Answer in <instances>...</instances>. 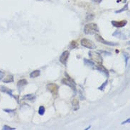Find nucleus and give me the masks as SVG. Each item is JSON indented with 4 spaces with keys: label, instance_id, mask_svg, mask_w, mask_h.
Masks as SVG:
<instances>
[{
    "label": "nucleus",
    "instance_id": "nucleus-1",
    "mask_svg": "<svg viewBox=\"0 0 130 130\" xmlns=\"http://www.w3.org/2000/svg\"><path fill=\"white\" fill-rule=\"evenodd\" d=\"M84 33L87 35H93V34H96L97 33L99 32V29L98 26L96 24H86L84 27Z\"/></svg>",
    "mask_w": 130,
    "mask_h": 130
},
{
    "label": "nucleus",
    "instance_id": "nucleus-18",
    "mask_svg": "<svg viewBox=\"0 0 130 130\" xmlns=\"http://www.w3.org/2000/svg\"><path fill=\"white\" fill-rule=\"evenodd\" d=\"M78 43H77L75 41H71V42H70L69 47H70V49H74V48H77V47H78Z\"/></svg>",
    "mask_w": 130,
    "mask_h": 130
},
{
    "label": "nucleus",
    "instance_id": "nucleus-23",
    "mask_svg": "<svg viewBox=\"0 0 130 130\" xmlns=\"http://www.w3.org/2000/svg\"><path fill=\"white\" fill-rule=\"evenodd\" d=\"M94 18H95V15H94V14H88V16L86 17V19H87V21H91V20H92Z\"/></svg>",
    "mask_w": 130,
    "mask_h": 130
},
{
    "label": "nucleus",
    "instance_id": "nucleus-29",
    "mask_svg": "<svg viewBox=\"0 0 130 130\" xmlns=\"http://www.w3.org/2000/svg\"><path fill=\"white\" fill-rule=\"evenodd\" d=\"M90 127H91V126H88L87 128H86V129H85V130H87V129H90Z\"/></svg>",
    "mask_w": 130,
    "mask_h": 130
},
{
    "label": "nucleus",
    "instance_id": "nucleus-13",
    "mask_svg": "<svg viewBox=\"0 0 130 130\" xmlns=\"http://www.w3.org/2000/svg\"><path fill=\"white\" fill-rule=\"evenodd\" d=\"M112 36H116V37H117V38L122 39H126V36H125V35H124V34L120 31H116L114 33H113Z\"/></svg>",
    "mask_w": 130,
    "mask_h": 130
},
{
    "label": "nucleus",
    "instance_id": "nucleus-16",
    "mask_svg": "<svg viewBox=\"0 0 130 130\" xmlns=\"http://www.w3.org/2000/svg\"><path fill=\"white\" fill-rule=\"evenodd\" d=\"M36 99V95L34 94H28L23 97V100H34Z\"/></svg>",
    "mask_w": 130,
    "mask_h": 130
},
{
    "label": "nucleus",
    "instance_id": "nucleus-30",
    "mask_svg": "<svg viewBox=\"0 0 130 130\" xmlns=\"http://www.w3.org/2000/svg\"><path fill=\"white\" fill-rule=\"evenodd\" d=\"M39 1H41V0H39Z\"/></svg>",
    "mask_w": 130,
    "mask_h": 130
},
{
    "label": "nucleus",
    "instance_id": "nucleus-17",
    "mask_svg": "<svg viewBox=\"0 0 130 130\" xmlns=\"http://www.w3.org/2000/svg\"><path fill=\"white\" fill-rule=\"evenodd\" d=\"M40 75H41V71L39 70H34L33 72H31L30 73V77L32 78H35L39 77Z\"/></svg>",
    "mask_w": 130,
    "mask_h": 130
},
{
    "label": "nucleus",
    "instance_id": "nucleus-6",
    "mask_svg": "<svg viewBox=\"0 0 130 130\" xmlns=\"http://www.w3.org/2000/svg\"><path fill=\"white\" fill-rule=\"evenodd\" d=\"M95 39L102 43V44H104V45H107V46H117L118 43H114V42H109V41H105L101 36H100L99 34H95Z\"/></svg>",
    "mask_w": 130,
    "mask_h": 130
},
{
    "label": "nucleus",
    "instance_id": "nucleus-10",
    "mask_svg": "<svg viewBox=\"0 0 130 130\" xmlns=\"http://www.w3.org/2000/svg\"><path fill=\"white\" fill-rule=\"evenodd\" d=\"M26 85H27V80H24V79H22V80H20L18 81V82H17V87L19 88V91H22Z\"/></svg>",
    "mask_w": 130,
    "mask_h": 130
},
{
    "label": "nucleus",
    "instance_id": "nucleus-15",
    "mask_svg": "<svg viewBox=\"0 0 130 130\" xmlns=\"http://www.w3.org/2000/svg\"><path fill=\"white\" fill-rule=\"evenodd\" d=\"M3 82L5 83H9V82H14V77L12 75H9L7 77H5L3 79Z\"/></svg>",
    "mask_w": 130,
    "mask_h": 130
},
{
    "label": "nucleus",
    "instance_id": "nucleus-24",
    "mask_svg": "<svg viewBox=\"0 0 130 130\" xmlns=\"http://www.w3.org/2000/svg\"><path fill=\"white\" fill-rule=\"evenodd\" d=\"M4 76V73H3L2 71H1V70H0V80H2V79H3Z\"/></svg>",
    "mask_w": 130,
    "mask_h": 130
},
{
    "label": "nucleus",
    "instance_id": "nucleus-8",
    "mask_svg": "<svg viewBox=\"0 0 130 130\" xmlns=\"http://www.w3.org/2000/svg\"><path fill=\"white\" fill-rule=\"evenodd\" d=\"M112 24L113 26L117 27V28H122L125 26L127 24V22L126 20H122V21H112Z\"/></svg>",
    "mask_w": 130,
    "mask_h": 130
},
{
    "label": "nucleus",
    "instance_id": "nucleus-11",
    "mask_svg": "<svg viewBox=\"0 0 130 130\" xmlns=\"http://www.w3.org/2000/svg\"><path fill=\"white\" fill-rule=\"evenodd\" d=\"M72 107H73V109L74 111H77L79 109V107H80L79 101L77 98H73L72 100Z\"/></svg>",
    "mask_w": 130,
    "mask_h": 130
},
{
    "label": "nucleus",
    "instance_id": "nucleus-3",
    "mask_svg": "<svg viewBox=\"0 0 130 130\" xmlns=\"http://www.w3.org/2000/svg\"><path fill=\"white\" fill-rule=\"evenodd\" d=\"M89 56L91 59V61L96 62L98 64H102V58L100 54H99L97 52H94V51H90L88 53Z\"/></svg>",
    "mask_w": 130,
    "mask_h": 130
},
{
    "label": "nucleus",
    "instance_id": "nucleus-28",
    "mask_svg": "<svg viewBox=\"0 0 130 130\" xmlns=\"http://www.w3.org/2000/svg\"><path fill=\"white\" fill-rule=\"evenodd\" d=\"M129 121H130V119L129 118V119H126L125 121H123V122L121 123V124H126V123H129Z\"/></svg>",
    "mask_w": 130,
    "mask_h": 130
},
{
    "label": "nucleus",
    "instance_id": "nucleus-22",
    "mask_svg": "<svg viewBox=\"0 0 130 130\" xmlns=\"http://www.w3.org/2000/svg\"><path fill=\"white\" fill-rule=\"evenodd\" d=\"M2 129H4V130H14V129H16L15 128H13V127H10V126H7V125H4V126H3V128H2Z\"/></svg>",
    "mask_w": 130,
    "mask_h": 130
},
{
    "label": "nucleus",
    "instance_id": "nucleus-25",
    "mask_svg": "<svg viewBox=\"0 0 130 130\" xmlns=\"http://www.w3.org/2000/svg\"><path fill=\"white\" fill-rule=\"evenodd\" d=\"M124 57H125V61H126V65H127V60L129 59V55H126V53H124Z\"/></svg>",
    "mask_w": 130,
    "mask_h": 130
},
{
    "label": "nucleus",
    "instance_id": "nucleus-26",
    "mask_svg": "<svg viewBox=\"0 0 130 130\" xmlns=\"http://www.w3.org/2000/svg\"><path fill=\"white\" fill-rule=\"evenodd\" d=\"M4 112H12L14 111V109H4Z\"/></svg>",
    "mask_w": 130,
    "mask_h": 130
},
{
    "label": "nucleus",
    "instance_id": "nucleus-9",
    "mask_svg": "<svg viewBox=\"0 0 130 130\" xmlns=\"http://www.w3.org/2000/svg\"><path fill=\"white\" fill-rule=\"evenodd\" d=\"M96 68L99 71H100L101 73H102L104 75H105L107 78L109 77V72H108V70L103 65H102L101 64H98L97 65H96Z\"/></svg>",
    "mask_w": 130,
    "mask_h": 130
},
{
    "label": "nucleus",
    "instance_id": "nucleus-2",
    "mask_svg": "<svg viewBox=\"0 0 130 130\" xmlns=\"http://www.w3.org/2000/svg\"><path fill=\"white\" fill-rule=\"evenodd\" d=\"M65 75L67 76V78H63V79L61 80L62 83L64 84V85H66L69 86L70 87H71V88L73 89V90L75 92H76L75 82H74V80H73L70 78V76H69L66 73H65Z\"/></svg>",
    "mask_w": 130,
    "mask_h": 130
},
{
    "label": "nucleus",
    "instance_id": "nucleus-27",
    "mask_svg": "<svg viewBox=\"0 0 130 130\" xmlns=\"http://www.w3.org/2000/svg\"><path fill=\"white\" fill-rule=\"evenodd\" d=\"M102 1V0H93V2L97 3V4H100Z\"/></svg>",
    "mask_w": 130,
    "mask_h": 130
},
{
    "label": "nucleus",
    "instance_id": "nucleus-7",
    "mask_svg": "<svg viewBox=\"0 0 130 130\" xmlns=\"http://www.w3.org/2000/svg\"><path fill=\"white\" fill-rule=\"evenodd\" d=\"M70 56V52L68 51H65L60 56V58H59V61L60 62L63 64V65H66L67 63V61H68V57Z\"/></svg>",
    "mask_w": 130,
    "mask_h": 130
},
{
    "label": "nucleus",
    "instance_id": "nucleus-12",
    "mask_svg": "<svg viewBox=\"0 0 130 130\" xmlns=\"http://www.w3.org/2000/svg\"><path fill=\"white\" fill-rule=\"evenodd\" d=\"M0 91L2 92H6L8 95H9L11 96H13L12 95V90H10L9 88H8L7 87L4 86V85H0Z\"/></svg>",
    "mask_w": 130,
    "mask_h": 130
},
{
    "label": "nucleus",
    "instance_id": "nucleus-4",
    "mask_svg": "<svg viewBox=\"0 0 130 130\" xmlns=\"http://www.w3.org/2000/svg\"><path fill=\"white\" fill-rule=\"evenodd\" d=\"M81 45L85 48H87L89 49H95L96 48V46L95 44L91 41L89 39H82L81 40Z\"/></svg>",
    "mask_w": 130,
    "mask_h": 130
},
{
    "label": "nucleus",
    "instance_id": "nucleus-20",
    "mask_svg": "<svg viewBox=\"0 0 130 130\" xmlns=\"http://www.w3.org/2000/svg\"><path fill=\"white\" fill-rule=\"evenodd\" d=\"M45 111H46L45 107H44L43 106H41V107H39V114L40 115H43L44 113H45Z\"/></svg>",
    "mask_w": 130,
    "mask_h": 130
},
{
    "label": "nucleus",
    "instance_id": "nucleus-21",
    "mask_svg": "<svg viewBox=\"0 0 130 130\" xmlns=\"http://www.w3.org/2000/svg\"><path fill=\"white\" fill-rule=\"evenodd\" d=\"M107 83H108V80H106L101 86H100L99 87H98V89L99 90H104V89L105 88V87L107 86Z\"/></svg>",
    "mask_w": 130,
    "mask_h": 130
},
{
    "label": "nucleus",
    "instance_id": "nucleus-19",
    "mask_svg": "<svg viewBox=\"0 0 130 130\" xmlns=\"http://www.w3.org/2000/svg\"><path fill=\"white\" fill-rule=\"evenodd\" d=\"M128 8H129V4H126L122 9H119V10H117V11H115V13H121V12H122L126 11V10H128Z\"/></svg>",
    "mask_w": 130,
    "mask_h": 130
},
{
    "label": "nucleus",
    "instance_id": "nucleus-14",
    "mask_svg": "<svg viewBox=\"0 0 130 130\" xmlns=\"http://www.w3.org/2000/svg\"><path fill=\"white\" fill-rule=\"evenodd\" d=\"M84 63H85V65L89 66V67H90L92 68H95V63H94V62L92 61H91V60H87L85 58H84Z\"/></svg>",
    "mask_w": 130,
    "mask_h": 130
},
{
    "label": "nucleus",
    "instance_id": "nucleus-5",
    "mask_svg": "<svg viewBox=\"0 0 130 130\" xmlns=\"http://www.w3.org/2000/svg\"><path fill=\"white\" fill-rule=\"evenodd\" d=\"M47 90L49 91L53 96L57 95L58 92V86L55 83H49L46 86Z\"/></svg>",
    "mask_w": 130,
    "mask_h": 130
}]
</instances>
